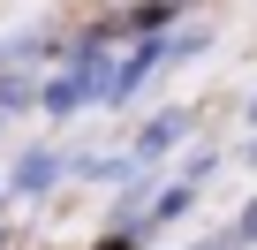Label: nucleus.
I'll use <instances>...</instances> for the list:
<instances>
[{
    "mask_svg": "<svg viewBox=\"0 0 257 250\" xmlns=\"http://www.w3.org/2000/svg\"><path fill=\"white\" fill-rule=\"evenodd\" d=\"M182 129H189L182 114H167V121H152V129H144V144H137V159H152V152H167V144H174Z\"/></svg>",
    "mask_w": 257,
    "mask_h": 250,
    "instance_id": "nucleus-2",
    "label": "nucleus"
},
{
    "mask_svg": "<svg viewBox=\"0 0 257 250\" xmlns=\"http://www.w3.org/2000/svg\"><path fill=\"white\" fill-rule=\"evenodd\" d=\"M234 242H257V205L242 212V227H234Z\"/></svg>",
    "mask_w": 257,
    "mask_h": 250,
    "instance_id": "nucleus-3",
    "label": "nucleus"
},
{
    "mask_svg": "<svg viewBox=\"0 0 257 250\" xmlns=\"http://www.w3.org/2000/svg\"><path fill=\"white\" fill-rule=\"evenodd\" d=\"M53 175H61V159H53V152H31V159L16 167V190H46Z\"/></svg>",
    "mask_w": 257,
    "mask_h": 250,
    "instance_id": "nucleus-1",
    "label": "nucleus"
}]
</instances>
